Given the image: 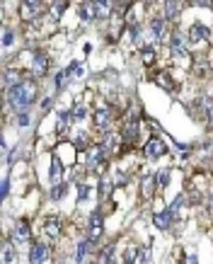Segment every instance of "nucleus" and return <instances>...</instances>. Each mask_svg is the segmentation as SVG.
I'll return each instance as SVG.
<instances>
[{
	"mask_svg": "<svg viewBox=\"0 0 213 264\" xmlns=\"http://www.w3.org/2000/svg\"><path fill=\"white\" fill-rule=\"evenodd\" d=\"M8 97H10V104H13L17 111H25L34 102L37 97V85L32 83V80H22L20 85H15L13 90L8 92Z\"/></svg>",
	"mask_w": 213,
	"mask_h": 264,
	"instance_id": "f257e3e1",
	"label": "nucleus"
},
{
	"mask_svg": "<svg viewBox=\"0 0 213 264\" xmlns=\"http://www.w3.org/2000/svg\"><path fill=\"white\" fill-rule=\"evenodd\" d=\"M143 153L145 158H150V160H155V158H162V155L167 153V146H165V141L153 136V139L145 141V146H143Z\"/></svg>",
	"mask_w": 213,
	"mask_h": 264,
	"instance_id": "f03ea898",
	"label": "nucleus"
},
{
	"mask_svg": "<svg viewBox=\"0 0 213 264\" xmlns=\"http://www.w3.org/2000/svg\"><path fill=\"white\" fill-rule=\"evenodd\" d=\"M170 54L174 61H191V54H189V49H186V44L182 42V37L179 34H174L170 42Z\"/></svg>",
	"mask_w": 213,
	"mask_h": 264,
	"instance_id": "7ed1b4c3",
	"label": "nucleus"
},
{
	"mask_svg": "<svg viewBox=\"0 0 213 264\" xmlns=\"http://www.w3.org/2000/svg\"><path fill=\"white\" fill-rule=\"evenodd\" d=\"M32 240V228L27 221H17L13 225V242L15 245H25Z\"/></svg>",
	"mask_w": 213,
	"mask_h": 264,
	"instance_id": "20e7f679",
	"label": "nucleus"
},
{
	"mask_svg": "<svg viewBox=\"0 0 213 264\" xmlns=\"http://www.w3.org/2000/svg\"><path fill=\"white\" fill-rule=\"evenodd\" d=\"M39 13H42V3H39V0H25V3H20V17H22L25 22L34 20Z\"/></svg>",
	"mask_w": 213,
	"mask_h": 264,
	"instance_id": "39448f33",
	"label": "nucleus"
},
{
	"mask_svg": "<svg viewBox=\"0 0 213 264\" xmlns=\"http://www.w3.org/2000/svg\"><path fill=\"white\" fill-rule=\"evenodd\" d=\"M92 121H95V126H97V128L107 131V128L112 126V109H109V107H100V109H95V114H92Z\"/></svg>",
	"mask_w": 213,
	"mask_h": 264,
	"instance_id": "423d86ee",
	"label": "nucleus"
},
{
	"mask_svg": "<svg viewBox=\"0 0 213 264\" xmlns=\"http://www.w3.org/2000/svg\"><path fill=\"white\" fill-rule=\"evenodd\" d=\"M145 252L143 247H138V245H128L126 252H124V262L126 264H143L145 262Z\"/></svg>",
	"mask_w": 213,
	"mask_h": 264,
	"instance_id": "0eeeda50",
	"label": "nucleus"
},
{
	"mask_svg": "<svg viewBox=\"0 0 213 264\" xmlns=\"http://www.w3.org/2000/svg\"><path fill=\"white\" fill-rule=\"evenodd\" d=\"M150 37H153V42H162V39L167 37V20L155 17V20L150 22Z\"/></svg>",
	"mask_w": 213,
	"mask_h": 264,
	"instance_id": "6e6552de",
	"label": "nucleus"
},
{
	"mask_svg": "<svg viewBox=\"0 0 213 264\" xmlns=\"http://www.w3.org/2000/svg\"><path fill=\"white\" fill-rule=\"evenodd\" d=\"M155 187H157V175H145L141 180V199H153L155 194Z\"/></svg>",
	"mask_w": 213,
	"mask_h": 264,
	"instance_id": "1a4fd4ad",
	"label": "nucleus"
},
{
	"mask_svg": "<svg viewBox=\"0 0 213 264\" xmlns=\"http://www.w3.org/2000/svg\"><path fill=\"white\" fill-rule=\"evenodd\" d=\"M46 254H49L46 245H44V242H34V245L29 247V264H42L44 259H46Z\"/></svg>",
	"mask_w": 213,
	"mask_h": 264,
	"instance_id": "9d476101",
	"label": "nucleus"
},
{
	"mask_svg": "<svg viewBox=\"0 0 213 264\" xmlns=\"http://www.w3.org/2000/svg\"><path fill=\"white\" fill-rule=\"evenodd\" d=\"M46 70H49V58L37 51V54H34V58H32V73L39 78V75H44Z\"/></svg>",
	"mask_w": 213,
	"mask_h": 264,
	"instance_id": "9b49d317",
	"label": "nucleus"
},
{
	"mask_svg": "<svg viewBox=\"0 0 213 264\" xmlns=\"http://www.w3.org/2000/svg\"><path fill=\"white\" fill-rule=\"evenodd\" d=\"M44 233L51 237V240H56V237L61 235V218H58V216L46 218V221H44Z\"/></svg>",
	"mask_w": 213,
	"mask_h": 264,
	"instance_id": "f8f14e48",
	"label": "nucleus"
},
{
	"mask_svg": "<svg viewBox=\"0 0 213 264\" xmlns=\"http://www.w3.org/2000/svg\"><path fill=\"white\" fill-rule=\"evenodd\" d=\"M51 182H54V187L63 184V163H61L58 158L51 160Z\"/></svg>",
	"mask_w": 213,
	"mask_h": 264,
	"instance_id": "ddd939ff",
	"label": "nucleus"
},
{
	"mask_svg": "<svg viewBox=\"0 0 213 264\" xmlns=\"http://www.w3.org/2000/svg\"><path fill=\"white\" fill-rule=\"evenodd\" d=\"M172 218H174V216H172V211L167 209V211H160V213H155V216H153V223H155L160 230H167Z\"/></svg>",
	"mask_w": 213,
	"mask_h": 264,
	"instance_id": "4468645a",
	"label": "nucleus"
},
{
	"mask_svg": "<svg viewBox=\"0 0 213 264\" xmlns=\"http://www.w3.org/2000/svg\"><path fill=\"white\" fill-rule=\"evenodd\" d=\"M206 37H208V29L203 27V25H201V22H196V25H194V27L189 29V42H191V44L201 42V39H206Z\"/></svg>",
	"mask_w": 213,
	"mask_h": 264,
	"instance_id": "2eb2a0df",
	"label": "nucleus"
},
{
	"mask_svg": "<svg viewBox=\"0 0 213 264\" xmlns=\"http://www.w3.org/2000/svg\"><path fill=\"white\" fill-rule=\"evenodd\" d=\"M153 78H155V83L162 87V90H172L174 87V83H172L170 73L167 70H157V73H153Z\"/></svg>",
	"mask_w": 213,
	"mask_h": 264,
	"instance_id": "dca6fc26",
	"label": "nucleus"
},
{
	"mask_svg": "<svg viewBox=\"0 0 213 264\" xmlns=\"http://www.w3.org/2000/svg\"><path fill=\"white\" fill-rule=\"evenodd\" d=\"M184 10V3H165V20H174Z\"/></svg>",
	"mask_w": 213,
	"mask_h": 264,
	"instance_id": "f3484780",
	"label": "nucleus"
},
{
	"mask_svg": "<svg viewBox=\"0 0 213 264\" xmlns=\"http://www.w3.org/2000/svg\"><path fill=\"white\" fill-rule=\"evenodd\" d=\"M90 252H92V240H80V245H78V250H75V264L83 262Z\"/></svg>",
	"mask_w": 213,
	"mask_h": 264,
	"instance_id": "a211bd4d",
	"label": "nucleus"
},
{
	"mask_svg": "<svg viewBox=\"0 0 213 264\" xmlns=\"http://www.w3.org/2000/svg\"><path fill=\"white\" fill-rule=\"evenodd\" d=\"M141 58H143V66H153V63H155V49H153V46H143Z\"/></svg>",
	"mask_w": 213,
	"mask_h": 264,
	"instance_id": "6ab92c4d",
	"label": "nucleus"
},
{
	"mask_svg": "<svg viewBox=\"0 0 213 264\" xmlns=\"http://www.w3.org/2000/svg\"><path fill=\"white\" fill-rule=\"evenodd\" d=\"M10 262H15V245L8 240V242H3V264Z\"/></svg>",
	"mask_w": 213,
	"mask_h": 264,
	"instance_id": "aec40b11",
	"label": "nucleus"
},
{
	"mask_svg": "<svg viewBox=\"0 0 213 264\" xmlns=\"http://www.w3.org/2000/svg\"><path fill=\"white\" fill-rule=\"evenodd\" d=\"M80 15H83L85 20H95V17H97V8H95V3H83V5H80Z\"/></svg>",
	"mask_w": 213,
	"mask_h": 264,
	"instance_id": "412c9836",
	"label": "nucleus"
},
{
	"mask_svg": "<svg viewBox=\"0 0 213 264\" xmlns=\"http://www.w3.org/2000/svg\"><path fill=\"white\" fill-rule=\"evenodd\" d=\"M66 8H68V3H54V5H51V17H54V20H61L63 13H66Z\"/></svg>",
	"mask_w": 213,
	"mask_h": 264,
	"instance_id": "4be33fe9",
	"label": "nucleus"
},
{
	"mask_svg": "<svg viewBox=\"0 0 213 264\" xmlns=\"http://www.w3.org/2000/svg\"><path fill=\"white\" fill-rule=\"evenodd\" d=\"M95 8H97V17H107V15H112V3H95Z\"/></svg>",
	"mask_w": 213,
	"mask_h": 264,
	"instance_id": "5701e85b",
	"label": "nucleus"
},
{
	"mask_svg": "<svg viewBox=\"0 0 213 264\" xmlns=\"http://www.w3.org/2000/svg\"><path fill=\"white\" fill-rule=\"evenodd\" d=\"M136 134H138V121H128V124H126V131H124V139H126V141L136 139Z\"/></svg>",
	"mask_w": 213,
	"mask_h": 264,
	"instance_id": "b1692460",
	"label": "nucleus"
},
{
	"mask_svg": "<svg viewBox=\"0 0 213 264\" xmlns=\"http://www.w3.org/2000/svg\"><path fill=\"white\" fill-rule=\"evenodd\" d=\"M201 109H203V114H206V119H211L213 116V97L201 99Z\"/></svg>",
	"mask_w": 213,
	"mask_h": 264,
	"instance_id": "393cba45",
	"label": "nucleus"
},
{
	"mask_svg": "<svg viewBox=\"0 0 213 264\" xmlns=\"http://www.w3.org/2000/svg\"><path fill=\"white\" fill-rule=\"evenodd\" d=\"M167 182H170V170L165 167L157 172V187H167Z\"/></svg>",
	"mask_w": 213,
	"mask_h": 264,
	"instance_id": "a878e982",
	"label": "nucleus"
},
{
	"mask_svg": "<svg viewBox=\"0 0 213 264\" xmlns=\"http://www.w3.org/2000/svg\"><path fill=\"white\" fill-rule=\"evenodd\" d=\"M75 148H78V151H85L87 148V136L85 134H80V136L75 139ZM87 151H90V148H87Z\"/></svg>",
	"mask_w": 213,
	"mask_h": 264,
	"instance_id": "bb28decb",
	"label": "nucleus"
},
{
	"mask_svg": "<svg viewBox=\"0 0 213 264\" xmlns=\"http://www.w3.org/2000/svg\"><path fill=\"white\" fill-rule=\"evenodd\" d=\"M63 194H66V187H63V184H58V187H54V189H51V199H54V201H56V199H61Z\"/></svg>",
	"mask_w": 213,
	"mask_h": 264,
	"instance_id": "cd10ccee",
	"label": "nucleus"
},
{
	"mask_svg": "<svg viewBox=\"0 0 213 264\" xmlns=\"http://www.w3.org/2000/svg\"><path fill=\"white\" fill-rule=\"evenodd\" d=\"M15 39V34H13V29H5V34H3V46H10Z\"/></svg>",
	"mask_w": 213,
	"mask_h": 264,
	"instance_id": "c85d7f7f",
	"label": "nucleus"
},
{
	"mask_svg": "<svg viewBox=\"0 0 213 264\" xmlns=\"http://www.w3.org/2000/svg\"><path fill=\"white\" fill-rule=\"evenodd\" d=\"M71 114L75 116V119H83V116H85V107H83V104H75Z\"/></svg>",
	"mask_w": 213,
	"mask_h": 264,
	"instance_id": "c756f323",
	"label": "nucleus"
},
{
	"mask_svg": "<svg viewBox=\"0 0 213 264\" xmlns=\"http://www.w3.org/2000/svg\"><path fill=\"white\" fill-rule=\"evenodd\" d=\"M17 124H20V126H27L29 124V116L25 114V111H20V114H17Z\"/></svg>",
	"mask_w": 213,
	"mask_h": 264,
	"instance_id": "7c9ffc66",
	"label": "nucleus"
},
{
	"mask_svg": "<svg viewBox=\"0 0 213 264\" xmlns=\"http://www.w3.org/2000/svg\"><path fill=\"white\" fill-rule=\"evenodd\" d=\"M87 194H90V192H87V187H80V189H78V196H80V199H85Z\"/></svg>",
	"mask_w": 213,
	"mask_h": 264,
	"instance_id": "2f4dec72",
	"label": "nucleus"
},
{
	"mask_svg": "<svg viewBox=\"0 0 213 264\" xmlns=\"http://www.w3.org/2000/svg\"><path fill=\"white\" fill-rule=\"evenodd\" d=\"M42 109H44V111H46V109H51V97H46V99H44Z\"/></svg>",
	"mask_w": 213,
	"mask_h": 264,
	"instance_id": "473e14b6",
	"label": "nucleus"
},
{
	"mask_svg": "<svg viewBox=\"0 0 213 264\" xmlns=\"http://www.w3.org/2000/svg\"><path fill=\"white\" fill-rule=\"evenodd\" d=\"M8 192H10V184H8V180L3 182V196H8Z\"/></svg>",
	"mask_w": 213,
	"mask_h": 264,
	"instance_id": "72a5a7b5",
	"label": "nucleus"
},
{
	"mask_svg": "<svg viewBox=\"0 0 213 264\" xmlns=\"http://www.w3.org/2000/svg\"><path fill=\"white\" fill-rule=\"evenodd\" d=\"M186 264H196V254H189V257H186Z\"/></svg>",
	"mask_w": 213,
	"mask_h": 264,
	"instance_id": "f704fd0d",
	"label": "nucleus"
},
{
	"mask_svg": "<svg viewBox=\"0 0 213 264\" xmlns=\"http://www.w3.org/2000/svg\"><path fill=\"white\" fill-rule=\"evenodd\" d=\"M107 264H116V259H114V257H112V259H109V262H107Z\"/></svg>",
	"mask_w": 213,
	"mask_h": 264,
	"instance_id": "c9c22d12",
	"label": "nucleus"
},
{
	"mask_svg": "<svg viewBox=\"0 0 213 264\" xmlns=\"http://www.w3.org/2000/svg\"><path fill=\"white\" fill-rule=\"evenodd\" d=\"M90 264H95V262H90Z\"/></svg>",
	"mask_w": 213,
	"mask_h": 264,
	"instance_id": "e433bc0d",
	"label": "nucleus"
},
{
	"mask_svg": "<svg viewBox=\"0 0 213 264\" xmlns=\"http://www.w3.org/2000/svg\"><path fill=\"white\" fill-rule=\"evenodd\" d=\"M211 73H213V68H211Z\"/></svg>",
	"mask_w": 213,
	"mask_h": 264,
	"instance_id": "4c0bfd02",
	"label": "nucleus"
}]
</instances>
